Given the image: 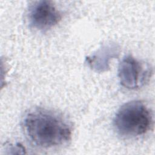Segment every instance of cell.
<instances>
[{
	"mask_svg": "<svg viewBox=\"0 0 155 155\" xmlns=\"http://www.w3.org/2000/svg\"><path fill=\"white\" fill-rule=\"evenodd\" d=\"M119 54V49L115 44L103 46L91 57L86 60L90 66L97 71H104L109 68V62Z\"/></svg>",
	"mask_w": 155,
	"mask_h": 155,
	"instance_id": "cell-5",
	"label": "cell"
},
{
	"mask_svg": "<svg viewBox=\"0 0 155 155\" xmlns=\"http://www.w3.org/2000/svg\"><path fill=\"white\" fill-rule=\"evenodd\" d=\"M61 19V15L50 1L34 2L28 9V20L30 25L40 31L48 30Z\"/></svg>",
	"mask_w": 155,
	"mask_h": 155,
	"instance_id": "cell-4",
	"label": "cell"
},
{
	"mask_svg": "<svg viewBox=\"0 0 155 155\" xmlns=\"http://www.w3.org/2000/svg\"><path fill=\"white\" fill-rule=\"evenodd\" d=\"M151 122L149 110L140 101L124 104L114 118V126L117 133L128 137L144 134L150 129Z\"/></svg>",
	"mask_w": 155,
	"mask_h": 155,
	"instance_id": "cell-2",
	"label": "cell"
},
{
	"mask_svg": "<svg viewBox=\"0 0 155 155\" xmlns=\"http://www.w3.org/2000/svg\"><path fill=\"white\" fill-rule=\"evenodd\" d=\"M150 73L149 68L130 55L122 59L118 68V77L121 85L130 90L143 85Z\"/></svg>",
	"mask_w": 155,
	"mask_h": 155,
	"instance_id": "cell-3",
	"label": "cell"
},
{
	"mask_svg": "<svg viewBox=\"0 0 155 155\" xmlns=\"http://www.w3.org/2000/svg\"><path fill=\"white\" fill-rule=\"evenodd\" d=\"M23 126L28 139L41 148L62 145L71 136L68 124L58 114L45 109L38 108L28 113Z\"/></svg>",
	"mask_w": 155,
	"mask_h": 155,
	"instance_id": "cell-1",
	"label": "cell"
}]
</instances>
